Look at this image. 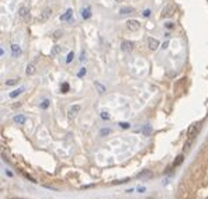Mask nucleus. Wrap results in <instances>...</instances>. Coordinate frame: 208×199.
Here are the masks:
<instances>
[{"label": "nucleus", "mask_w": 208, "mask_h": 199, "mask_svg": "<svg viewBox=\"0 0 208 199\" xmlns=\"http://www.w3.org/2000/svg\"><path fill=\"white\" fill-rule=\"evenodd\" d=\"M61 34H62V31H61V30H58V31H55V34H54V38H61V37H62V35H61Z\"/></svg>", "instance_id": "nucleus-29"}, {"label": "nucleus", "mask_w": 208, "mask_h": 199, "mask_svg": "<svg viewBox=\"0 0 208 199\" xmlns=\"http://www.w3.org/2000/svg\"><path fill=\"white\" fill-rule=\"evenodd\" d=\"M69 90H70V86H69L66 81L61 84V93H64V94H65V93H69Z\"/></svg>", "instance_id": "nucleus-16"}, {"label": "nucleus", "mask_w": 208, "mask_h": 199, "mask_svg": "<svg viewBox=\"0 0 208 199\" xmlns=\"http://www.w3.org/2000/svg\"><path fill=\"white\" fill-rule=\"evenodd\" d=\"M148 45H149V49H151V51H156V49L159 48V41L152 38V37H149V38H148Z\"/></svg>", "instance_id": "nucleus-10"}, {"label": "nucleus", "mask_w": 208, "mask_h": 199, "mask_svg": "<svg viewBox=\"0 0 208 199\" xmlns=\"http://www.w3.org/2000/svg\"><path fill=\"white\" fill-rule=\"evenodd\" d=\"M135 10L134 7H129V6H125V7H121L120 8V14L121 16H125V14H132Z\"/></svg>", "instance_id": "nucleus-11"}, {"label": "nucleus", "mask_w": 208, "mask_h": 199, "mask_svg": "<svg viewBox=\"0 0 208 199\" xmlns=\"http://www.w3.org/2000/svg\"><path fill=\"white\" fill-rule=\"evenodd\" d=\"M13 199H18V198H13Z\"/></svg>", "instance_id": "nucleus-36"}, {"label": "nucleus", "mask_w": 208, "mask_h": 199, "mask_svg": "<svg viewBox=\"0 0 208 199\" xmlns=\"http://www.w3.org/2000/svg\"><path fill=\"white\" fill-rule=\"evenodd\" d=\"M173 13H174V7L170 4V6H166V7L163 8V11H162V18H168V17H172L173 16Z\"/></svg>", "instance_id": "nucleus-4"}, {"label": "nucleus", "mask_w": 208, "mask_h": 199, "mask_svg": "<svg viewBox=\"0 0 208 199\" xmlns=\"http://www.w3.org/2000/svg\"><path fill=\"white\" fill-rule=\"evenodd\" d=\"M121 49L124 52H131L134 49V42H131V41H122L121 42Z\"/></svg>", "instance_id": "nucleus-7"}, {"label": "nucleus", "mask_w": 208, "mask_h": 199, "mask_svg": "<svg viewBox=\"0 0 208 199\" xmlns=\"http://www.w3.org/2000/svg\"><path fill=\"white\" fill-rule=\"evenodd\" d=\"M10 51H11L13 58H18V56L21 55V48H20V45H17V44H11V45H10Z\"/></svg>", "instance_id": "nucleus-8"}, {"label": "nucleus", "mask_w": 208, "mask_h": 199, "mask_svg": "<svg viewBox=\"0 0 208 199\" xmlns=\"http://www.w3.org/2000/svg\"><path fill=\"white\" fill-rule=\"evenodd\" d=\"M184 157L183 156H179V157H176V160H174V163H173V167H179L181 163H183Z\"/></svg>", "instance_id": "nucleus-18"}, {"label": "nucleus", "mask_w": 208, "mask_h": 199, "mask_svg": "<svg viewBox=\"0 0 208 199\" xmlns=\"http://www.w3.org/2000/svg\"><path fill=\"white\" fill-rule=\"evenodd\" d=\"M127 28L129 31H138L141 28V23L138 20H128L127 21Z\"/></svg>", "instance_id": "nucleus-3"}, {"label": "nucleus", "mask_w": 208, "mask_h": 199, "mask_svg": "<svg viewBox=\"0 0 208 199\" xmlns=\"http://www.w3.org/2000/svg\"><path fill=\"white\" fill-rule=\"evenodd\" d=\"M18 16L21 17L23 20H30V11H28V8L25 7V6H21V7L18 8Z\"/></svg>", "instance_id": "nucleus-6"}, {"label": "nucleus", "mask_w": 208, "mask_h": 199, "mask_svg": "<svg viewBox=\"0 0 208 199\" xmlns=\"http://www.w3.org/2000/svg\"><path fill=\"white\" fill-rule=\"evenodd\" d=\"M142 14H144V17H149V16H151V10H145Z\"/></svg>", "instance_id": "nucleus-31"}, {"label": "nucleus", "mask_w": 208, "mask_h": 199, "mask_svg": "<svg viewBox=\"0 0 208 199\" xmlns=\"http://www.w3.org/2000/svg\"><path fill=\"white\" fill-rule=\"evenodd\" d=\"M138 177H139V178H141V177H152V173H149V171H144V173H141Z\"/></svg>", "instance_id": "nucleus-24"}, {"label": "nucleus", "mask_w": 208, "mask_h": 199, "mask_svg": "<svg viewBox=\"0 0 208 199\" xmlns=\"http://www.w3.org/2000/svg\"><path fill=\"white\" fill-rule=\"evenodd\" d=\"M13 121H14L16 123H21V125H23L25 122V116L24 115H16V116L13 118Z\"/></svg>", "instance_id": "nucleus-15"}, {"label": "nucleus", "mask_w": 208, "mask_h": 199, "mask_svg": "<svg viewBox=\"0 0 208 199\" xmlns=\"http://www.w3.org/2000/svg\"><path fill=\"white\" fill-rule=\"evenodd\" d=\"M84 74H86V69H84V67H82V69H80V72L77 73V77H83Z\"/></svg>", "instance_id": "nucleus-26"}, {"label": "nucleus", "mask_w": 208, "mask_h": 199, "mask_svg": "<svg viewBox=\"0 0 208 199\" xmlns=\"http://www.w3.org/2000/svg\"><path fill=\"white\" fill-rule=\"evenodd\" d=\"M3 53H4V51H3V49H0V55H3Z\"/></svg>", "instance_id": "nucleus-34"}, {"label": "nucleus", "mask_w": 208, "mask_h": 199, "mask_svg": "<svg viewBox=\"0 0 208 199\" xmlns=\"http://www.w3.org/2000/svg\"><path fill=\"white\" fill-rule=\"evenodd\" d=\"M165 27H166L168 30H173V28H174V23H166Z\"/></svg>", "instance_id": "nucleus-27"}, {"label": "nucleus", "mask_w": 208, "mask_h": 199, "mask_svg": "<svg viewBox=\"0 0 208 199\" xmlns=\"http://www.w3.org/2000/svg\"><path fill=\"white\" fill-rule=\"evenodd\" d=\"M72 16H73V10L72 8H68L64 14L59 17V20L61 21H72Z\"/></svg>", "instance_id": "nucleus-9"}, {"label": "nucleus", "mask_w": 208, "mask_h": 199, "mask_svg": "<svg viewBox=\"0 0 208 199\" xmlns=\"http://www.w3.org/2000/svg\"><path fill=\"white\" fill-rule=\"evenodd\" d=\"M82 17H83V20H89V18L91 17V10H90V7H84L82 10Z\"/></svg>", "instance_id": "nucleus-12"}, {"label": "nucleus", "mask_w": 208, "mask_h": 199, "mask_svg": "<svg viewBox=\"0 0 208 199\" xmlns=\"http://www.w3.org/2000/svg\"><path fill=\"white\" fill-rule=\"evenodd\" d=\"M115 1H118V3H121V1H122V0H115Z\"/></svg>", "instance_id": "nucleus-35"}, {"label": "nucleus", "mask_w": 208, "mask_h": 199, "mask_svg": "<svg viewBox=\"0 0 208 199\" xmlns=\"http://www.w3.org/2000/svg\"><path fill=\"white\" fill-rule=\"evenodd\" d=\"M110 132H111L110 129H101V130H100V135H101V136H107Z\"/></svg>", "instance_id": "nucleus-25"}, {"label": "nucleus", "mask_w": 208, "mask_h": 199, "mask_svg": "<svg viewBox=\"0 0 208 199\" xmlns=\"http://www.w3.org/2000/svg\"><path fill=\"white\" fill-rule=\"evenodd\" d=\"M200 123H193L191 126L187 129V136H188V140H193L195 136H197V133H198V130H200Z\"/></svg>", "instance_id": "nucleus-1"}, {"label": "nucleus", "mask_w": 208, "mask_h": 199, "mask_svg": "<svg viewBox=\"0 0 208 199\" xmlns=\"http://www.w3.org/2000/svg\"><path fill=\"white\" fill-rule=\"evenodd\" d=\"M94 86H96V88L98 90V93H100V94H104V93H105V88H104V86H103V84H100L98 81H94Z\"/></svg>", "instance_id": "nucleus-17"}, {"label": "nucleus", "mask_w": 208, "mask_h": 199, "mask_svg": "<svg viewBox=\"0 0 208 199\" xmlns=\"http://www.w3.org/2000/svg\"><path fill=\"white\" fill-rule=\"evenodd\" d=\"M49 103H51V101H49L48 98H47V100H44V101H42V103L40 104V107L42 108V110H47V108L49 107Z\"/></svg>", "instance_id": "nucleus-21"}, {"label": "nucleus", "mask_w": 208, "mask_h": 199, "mask_svg": "<svg viewBox=\"0 0 208 199\" xmlns=\"http://www.w3.org/2000/svg\"><path fill=\"white\" fill-rule=\"evenodd\" d=\"M73 58H75V52H73V51H70V52L68 53V56H66L65 62H66V63H70V62L73 60Z\"/></svg>", "instance_id": "nucleus-19"}, {"label": "nucleus", "mask_w": 208, "mask_h": 199, "mask_svg": "<svg viewBox=\"0 0 208 199\" xmlns=\"http://www.w3.org/2000/svg\"><path fill=\"white\" fill-rule=\"evenodd\" d=\"M120 126L122 128V129H128L129 123H128V122H120Z\"/></svg>", "instance_id": "nucleus-28"}, {"label": "nucleus", "mask_w": 208, "mask_h": 199, "mask_svg": "<svg viewBox=\"0 0 208 199\" xmlns=\"http://www.w3.org/2000/svg\"><path fill=\"white\" fill-rule=\"evenodd\" d=\"M101 118H103V119H110V115H108L107 112H101Z\"/></svg>", "instance_id": "nucleus-30"}, {"label": "nucleus", "mask_w": 208, "mask_h": 199, "mask_svg": "<svg viewBox=\"0 0 208 199\" xmlns=\"http://www.w3.org/2000/svg\"><path fill=\"white\" fill-rule=\"evenodd\" d=\"M80 60H82V62H84V60H86V55H84V51L82 52V56H80Z\"/></svg>", "instance_id": "nucleus-32"}, {"label": "nucleus", "mask_w": 208, "mask_h": 199, "mask_svg": "<svg viewBox=\"0 0 208 199\" xmlns=\"http://www.w3.org/2000/svg\"><path fill=\"white\" fill-rule=\"evenodd\" d=\"M51 14H52V10H51V8H45V10L41 13V16L38 17V21H40V23H44V21H47L49 17H51Z\"/></svg>", "instance_id": "nucleus-5"}, {"label": "nucleus", "mask_w": 208, "mask_h": 199, "mask_svg": "<svg viewBox=\"0 0 208 199\" xmlns=\"http://www.w3.org/2000/svg\"><path fill=\"white\" fill-rule=\"evenodd\" d=\"M168 46H169V42H165V44H163V46H162V48H163V49H166V48H168Z\"/></svg>", "instance_id": "nucleus-33"}, {"label": "nucleus", "mask_w": 208, "mask_h": 199, "mask_svg": "<svg viewBox=\"0 0 208 199\" xmlns=\"http://www.w3.org/2000/svg\"><path fill=\"white\" fill-rule=\"evenodd\" d=\"M80 107L79 104H73V105H70L69 108H68V116H69V119H75L76 118V115L79 114L80 111Z\"/></svg>", "instance_id": "nucleus-2"}, {"label": "nucleus", "mask_w": 208, "mask_h": 199, "mask_svg": "<svg viewBox=\"0 0 208 199\" xmlns=\"http://www.w3.org/2000/svg\"><path fill=\"white\" fill-rule=\"evenodd\" d=\"M59 52H61V46H59V45H55V46L52 48V52H51V53H52V56H54V55H58Z\"/></svg>", "instance_id": "nucleus-22"}, {"label": "nucleus", "mask_w": 208, "mask_h": 199, "mask_svg": "<svg viewBox=\"0 0 208 199\" xmlns=\"http://www.w3.org/2000/svg\"><path fill=\"white\" fill-rule=\"evenodd\" d=\"M17 83H18V79L7 80V81H6V84H7V86H14V84H17Z\"/></svg>", "instance_id": "nucleus-23"}, {"label": "nucleus", "mask_w": 208, "mask_h": 199, "mask_svg": "<svg viewBox=\"0 0 208 199\" xmlns=\"http://www.w3.org/2000/svg\"><path fill=\"white\" fill-rule=\"evenodd\" d=\"M23 91H24V88H23V87L17 88V90H14L13 93H10V97H11V98H17L20 94H23Z\"/></svg>", "instance_id": "nucleus-13"}, {"label": "nucleus", "mask_w": 208, "mask_h": 199, "mask_svg": "<svg viewBox=\"0 0 208 199\" xmlns=\"http://www.w3.org/2000/svg\"><path fill=\"white\" fill-rule=\"evenodd\" d=\"M142 132H144V135H145V136H149L151 133H152V128L149 126V125H146V126H145L144 129H142Z\"/></svg>", "instance_id": "nucleus-20"}, {"label": "nucleus", "mask_w": 208, "mask_h": 199, "mask_svg": "<svg viewBox=\"0 0 208 199\" xmlns=\"http://www.w3.org/2000/svg\"><path fill=\"white\" fill-rule=\"evenodd\" d=\"M25 73L28 74V76H32L34 73H35V66L32 63H30L28 66H27V69H25Z\"/></svg>", "instance_id": "nucleus-14"}]
</instances>
